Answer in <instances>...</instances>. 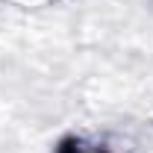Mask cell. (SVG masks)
I'll use <instances>...</instances> for the list:
<instances>
[{
  "label": "cell",
  "instance_id": "cell-1",
  "mask_svg": "<svg viewBox=\"0 0 153 153\" xmlns=\"http://www.w3.org/2000/svg\"><path fill=\"white\" fill-rule=\"evenodd\" d=\"M59 153H115L106 144H97V141H85V138H68L62 141Z\"/></svg>",
  "mask_w": 153,
  "mask_h": 153
}]
</instances>
